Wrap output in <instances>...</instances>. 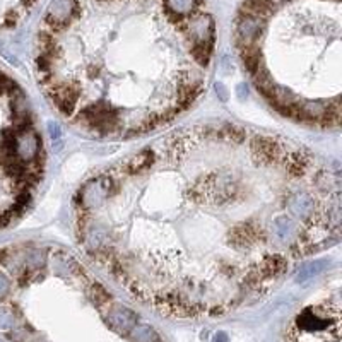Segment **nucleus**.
<instances>
[{"mask_svg": "<svg viewBox=\"0 0 342 342\" xmlns=\"http://www.w3.org/2000/svg\"><path fill=\"white\" fill-rule=\"evenodd\" d=\"M86 258L171 316L223 315L340 236V183L293 140L229 124L152 140L75 193Z\"/></svg>", "mask_w": 342, "mask_h": 342, "instance_id": "obj_1", "label": "nucleus"}, {"mask_svg": "<svg viewBox=\"0 0 342 342\" xmlns=\"http://www.w3.org/2000/svg\"><path fill=\"white\" fill-rule=\"evenodd\" d=\"M216 28L202 0H166L147 23L88 21L53 0L36 36L38 84L52 108L91 139L166 127L206 93Z\"/></svg>", "mask_w": 342, "mask_h": 342, "instance_id": "obj_2", "label": "nucleus"}]
</instances>
